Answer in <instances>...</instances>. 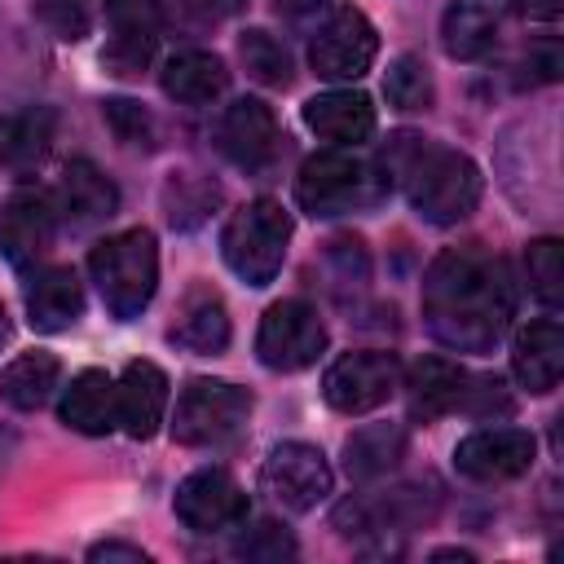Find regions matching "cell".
I'll use <instances>...</instances> for the list:
<instances>
[{"instance_id":"obj_8","label":"cell","mask_w":564,"mask_h":564,"mask_svg":"<svg viewBox=\"0 0 564 564\" xmlns=\"http://www.w3.org/2000/svg\"><path fill=\"white\" fill-rule=\"evenodd\" d=\"M401 388V361L383 348L344 352L322 375V397L339 414H370Z\"/></svg>"},{"instance_id":"obj_6","label":"cell","mask_w":564,"mask_h":564,"mask_svg":"<svg viewBox=\"0 0 564 564\" xmlns=\"http://www.w3.org/2000/svg\"><path fill=\"white\" fill-rule=\"evenodd\" d=\"M441 494L432 485H397L383 494H357L348 502H339L335 511V529L348 538H366V533H410L436 520Z\"/></svg>"},{"instance_id":"obj_3","label":"cell","mask_w":564,"mask_h":564,"mask_svg":"<svg viewBox=\"0 0 564 564\" xmlns=\"http://www.w3.org/2000/svg\"><path fill=\"white\" fill-rule=\"evenodd\" d=\"M88 273L101 291V304L119 322L141 317L145 304L154 300V286H159V242H154V234L137 225V229L101 238L88 256Z\"/></svg>"},{"instance_id":"obj_37","label":"cell","mask_w":564,"mask_h":564,"mask_svg":"<svg viewBox=\"0 0 564 564\" xmlns=\"http://www.w3.org/2000/svg\"><path fill=\"white\" fill-rule=\"evenodd\" d=\"M330 264H339V282H348V286H366V278H370V260H366L361 238H335Z\"/></svg>"},{"instance_id":"obj_11","label":"cell","mask_w":564,"mask_h":564,"mask_svg":"<svg viewBox=\"0 0 564 564\" xmlns=\"http://www.w3.org/2000/svg\"><path fill=\"white\" fill-rule=\"evenodd\" d=\"M260 485L286 511H313L330 494L335 471H330V463H326V454L317 445L282 441V445L269 449V458L260 467Z\"/></svg>"},{"instance_id":"obj_25","label":"cell","mask_w":564,"mask_h":564,"mask_svg":"<svg viewBox=\"0 0 564 564\" xmlns=\"http://www.w3.org/2000/svg\"><path fill=\"white\" fill-rule=\"evenodd\" d=\"M225 84H229V70L207 48H176L159 70V88L181 106H207L225 93Z\"/></svg>"},{"instance_id":"obj_16","label":"cell","mask_w":564,"mask_h":564,"mask_svg":"<svg viewBox=\"0 0 564 564\" xmlns=\"http://www.w3.org/2000/svg\"><path fill=\"white\" fill-rule=\"evenodd\" d=\"M278 119L260 97H238L216 123L220 154L242 172H264L278 159Z\"/></svg>"},{"instance_id":"obj_30","label":"cell","mask_w":564,"mask_h":564,"mask_svg":"<svg viewBox=\"0 0 564 564\" xmlns=\"http://www.w3.org/2000/svg\"><path fill=\"white\" fill-rule=\"evenodd\" d=\"M216 203H220L216 181H207V176H198V172H172L167 185H163V207H167V220H172L176 229L203 225Z\"/></svg>"},{"instance_id":"obj_20","label":"cell","mask_w":564,"mask_h":564,"mask_svg":"<svg viewBox=\"0 0 564 564\" xmlns=\"http://www.w3.org/2000/svg\"><path fill=\"white\" fill-rule=\"evenodd\" d=\"M511 375L533 397H542L560 383V375H564V330H560L555 317H538V322L520 326V335L511 344Z\"/></svg>"},{"instance_id":"obj_7","label":"cell","mask_w":564,"mask_h":564,"mask_svg":"<svg viewBox=\"0 0 564 564\" xmlns=\"http://www.w3.org/2000/svg\"><path fill=\"white\" fill-rule=\"evenodd\" d=\"M326 352V326L313 304L304 300H278L264 308L260 330H256V357L269 370H304Z\"/></svg>"},{"instance_id":"obj_10","label":"cell","mask_w":564,"mask_h":564,"mask_svg":"<svg viewBox=\"0 0 564 564\" xmlns=\"http://www.w3.org/2000/svg\"><path fill=\"white\" fill-rule=\"evenodd\" d=\"M375 53H379V31L352 4L335 9L308 44V62L322 79H361L375 66Z\"/></svg>"},{"instance_id":"obj_33","label":"cell","mask_w":564,"mask_h":564,"mask_svg":"<svg viewBox=\"0 0 564 564\" xmlns=\"http://www.w3.org/2000/svg\"><path fill=\"white\" fill-rule=\"evenodd\" d=\"M524 269H529V291H533L546 308H560V304H564V251H560V238H538V242H529Z\"/></svg>"},{"instance_id":"obj_29","label":"cell","mask_w":564,"mask_h":564,"mask_svg":"<svg viewBox=\"0 0 564 564\" xmlns=\"http://www.w3.org/2000/svg\"><path fill=\"white\" fill-rule=\"evenodd\" d=\"M57 375H62V361L53 352H40V348L22 352L0 370V401L22 410V414H31V410H40L48 401V392L57 388Z\"/></svg>"},{"instance_id":"obj_15","label":"cell","mask_w":564,"mask_h":564,"mask_svg":"<svg viewBox=\"0 0 564 564\" xmlns=\"http://www.w3.org/2000/svg\"><path fill=\"white\" fill-rule=\"evenodd\" d=\"M538 441L524 427H480L454 445V467L467 480H516L533 467Z\"/></svg>"},{"instance_id":"obj_34","label":"cell","mask_w":564,"mask_h":564,"mask_svg":"<svg viewBox=\"0 0 564 564\" xmlns=\"http://www.w3.org/2000/svg\"><path fill=\"white\" fill-rule=\"evenodd\" d=\"M31 9L40 18V26L62 44H79L93 31V18H97L93 0H35Z\"/></svg>"},{"instance_id":"obj_32","label":"cell","mask_w":564,"mask_h":564,"mask_svg":"<svg viewBox=\"0 0 564 564\" xmlns=\"http://www.w3.org/2000/svg\"><path fill=\"white\" fill-rule=\"evenodd\" d=\"M383 93H388V101H392L397 110H405V115L427 110L432 97H436L432 75H427V66H423V57H414V53H405V57H397V62L388 66V75H383Z\"/></svg>"},{"instance_id":"obj_36","label":"cell","mask_w":564,"mask_h":564,"mask_svg":"<svg viewBox=\"0 0 564 564\" xmlns=\"http://www.w3.org/2000/svg\"><path fill=\"white\" fill-rule=\"evenodd\" d=\"M234 555H238V560H264V564L291 560V555H295V538H291L278 520H260L256 529H247V533L234 542Z\"/></svg>"},{"instance_id":"obj_9","label":"cell","mask_w":564,"mask_h":564,"mask_svg":"<svg viewBox=\"0 0 564 564\" xmlns=\"http://www.w3.org/2000/svg\"><path fill=\"white\" fill-rule=\"evenodd\" d=\"M366 185H370V172L361 159H352L348 150H322L304 159L295 176V203L313 220H330V216L352 212L366 198Z\"/></svg>"},{"instance_id":"obj_4","label":"cell","mask_w":564,"mask_h":564,"mask_svg":"<svg viewBox=\"0 0 564 564\" xmlns=\"http://www.w3.org/2000/svg\"><path fill=\"white\" fill-rule=\"evenodd\" d=\"M286 242H291V216L282 212V203L256 198L229 216L220 234V256L247 286H269L286 260Z\"/></svg>"},{"instance_id":"obj_38","label":"cell","mask_w":564,"mask_h":564,"mask_svg":"<svg viewBox=\"0 0 564 564\" xmlns=\"http://www.w3.org/2000/svg\"><path fill=\"white\" fill-rule=\"evenodd\" d=\"M88 560H93V564H110V560H123V564H150V555H145L141 546H132V542H97V546L88 551Z\"/></svg>"},{"instance_id":"obj_22","label":"cell","mask_w":564,"mask_h":564,"mask_svg":"<svg viewBox=\"0 0 564 564\" xmlns=\"http://www.w3.org/2000/svg\"><path fill=\"white\" fill-rule=\"evenodd\" d=\"M84 313V286L79 273L70 264H48L35 269L26 282V322L44 335H57L66 326H75Z\"/></svg>"},{"instance_id":"obj_12","label":"cell","mask_w":564,"mask_h":564,"mask_svg":"<svg viewBox=\"0 0 564 564\" xmlns=\"http://www.w3.org/2000/svg\"><path fill=\"white\" fill-rule=\"evenodd\" d=\"M106 26L110 40L101 48V66L119 79H137L163 40V13L159 0H106Z\"/></svg>"},{"instance_id":"obj_21","label":"cell","mask_w":564,"mask_h":564,"mask_svg":"<svg viewBox=\"0 0 564 564\" xmlns=\"http://www.w3.org/2000/svg\"><path fill=\"white\" fill-rule=\"evenodd\" d=\"M304 123L330 145H361L375 137V101L361 88H330L304 101Z\"/></svg>"},{"instance_id":"obj_5","label":"cell","mask_w":564,"mask_h":564,"mask_svg":"<svg viewBox=\"0 0 564 564\" xmlns=\"http://www.w3.org/2000/svg\"><path fill=\"white\" fill-rule=\"evenodd\" d=\"M251 414V392L229 379H189L172 410V436L181 445H216L234 436Z\"/></svg>"},{"instance_id":"obj_35","label":"cell","mask_w":564,"mask_h":564,"mask_svg":"<svg viewBox=\"0 0 564 564\" xmlns=\"http://www.w3.org/2000/svg\"><path fill=\"white\" fill-rule=\"evenodd\" d=\"M101 115H106V123L115 128V137L128 145V150H154L159 141V132H154V119H150V110H141L137 101H123V97H110V101H101Z\"/></svg>"},{"instance_id":"obj_39","label":"cell","mask_w":564,"mask_h":564,"mask_svg":"<svg viewBox=\"0 0 564 564\" xmlns=\"http://www.w3.org/2000/svg\"><path fill=\"white\" fill-rule=\"evenodd\" d=\"M516 4H520V13L533 18V22H555L560 9H564V0H516Z\"/></svg>"},{"instance_id":"obj_2","label":"cell","mask_w":564,"mask_h":564,"mask_svg":"<svg viewBox=\"0 0 564 564\" xmlns=\"http://www.w3.org/2000/svg\"><path fill=\"white\" fill-rule=\"evenodd\" d=\"M383 181H397L410 198V207L427 225H458L480 203V167L449 145H436L414 132H397L383 150Z\"/></svg>"},{"instance_id":"obj_17","label":"cell","mask_w":564,"mask_h":564,"mask_svg":"<svg viewBox=\"0 0 564 564\" xmlns=\"http://www.w3.org/2000/svg\"><path fill=\"white\" fill-rule=\"evenodd\" d=\"M53 207H57V225L93 229V225H106L119 212V189L97 163L70 159L62 167L57 189H53Z\"/></svg>"},{"instance_id":"obj_14","label":"cell","mask_w":564,"mask_h":564,"mask_svg":"<svg viewBox=\"0 0 564 564\" xmlns=\"http://www.w3.org/2000/svg\"><path fill=\"white\" fill-rule=\"evenodd\" d=\"M57 238V207L44 189H18L0 207V256L18 269H31L44 260V251Z\"/></svg>"},{"instance_id":"obj_26","label":"cell","mask_w":564,"mask_h":564,"mask_svg":"<svg viewBox=\"0 0 564 564\" xmlns=\"http://www.w3.org/2000/svg\"><path fill=\"white\" fill-rule=\"evenodd\" d=\"M57 419L70 427V432H84V436H106L119 414H115V379L106 370H79L62 401H57Z\"/></svg>"},{"instance_id":"obj_41","label":"cell","mask_w":564,"mask_h":564,"mask_svg":"<svg viewBox=\"0 0 564 564\" xmlns=\"http://www.w3.org/2000/svg\"><path fill=\"white\" fill-rule=\"evenodd\" d=\"M9 335H13V322H9V313H4V304H0V348L9 344Z\"/></svg>"},{"instance_id":"obj_31","label":"cell","mask_w":564,"mask_h":564,"mask_svg":"<svg viewBox=\"0 0 564 564\" xmlns=\"http://www.w3.org/2000/svg\"><path fill=\"white\" fill-rule=\"evenodd\" d=\"M238 53H242L247 75H251L256 84H264V88H286V84L295 79V70H291V53H286L269 31H260V26L242 31Z\"/></svg>"},{"instance_id":"obj_40","label":"cell","mask_w":564,"mask_h":564,"mask_svg":"<svg viewBox=\"0 0 564 564\" xmlns=\"http://www.w3.org/2000/svg\"><path fill=\"white\" fill-rule=\"evenodd\" d=\"M278 4V13H286V18H308V13H317L326 0H273Z\"/></svg>"},{"instance_id":"obj_28","label":"cell","mask_w":564,"mask_h":564,"mask_svg":"<svg viewBox=\"0 0 564 564\" xmlns=\"http://www.w3.org/2000/svg\"><path fill=\"white\" fill-rule=\"evenodd\" d=\"M405 445H410V436L401 423H366L344 441V467L352 480L388 476L405 458Z\"/></svg>"},{"instance_id":"obj_19","label":"cell","mask_w":564,"mask_h":564,"mask_svg":"<svg viewBox=\"0 0 564 564\" xmlns=\"http://www.w3.org/2000/svg\"><path fill=\"white\" fill-rule=\"evenodd\" d=\"M471 375L449 357H419L405 375V405L414 423H432L458 405H467Z\"/></svg>"},{"instance_id":"obj_13","label":"cell","mask_w":564,"mask_h":564,"mask_svg":"<svg viewBox=\"0 0 564 564\" xmlns=\"http://www.w3.org/2000/svg\"><path fill=\"white\" fill-rule=\"evenodd\" d=\"M172 507H176V520H181L185 529H194V533L238 529V524L247 520V511H251L242 485H238L229 471H220V467H198V471H189V476L176 485Z\"/></svg>"},{"instance_id":"obj_18","label":"cell","mask_w":564,"mask_h":564,"mask_svg":"<svg viewBox=\"0 0 564 564\" xmlns=\"http://www.w3.org/2000/svg\"><path fill=\"white\" fill-rule=\"evenodd\" d=\"M115 414L132 441H150L167 414V375L154 361H128L115 383Z\"/></svg>"},{"instance_id":"obj_23","label":"cell","mask_w":564,"mask_h":564,"mask_svg":"<svg viewBox=\"0 0 564 564\" xmlns=\"http://www.w3.org/2000/svg\"><path fill=\"white\" fill-rule=\"evenodd\" d=\"M53 141H57V115L48 106L0 115V167L4 172H13V176L40 172Z\"/></svg>"},{"instance_id":"obj_1","label":"cell","mask_w":564,"mask_h":564,"mask_svg":"<svg viewBox=\"0 0 564 564\" xmlns=\"http://www.w3.org/2000/svg\"><path fill=\"white\" fill-rule=\"evenodd\" d=\"M516 317L511 264L480 247H449L423 273V322L454 352H494Z\"/></svg>"},{"instance_id":"obj_24","label":"cell","mask_w":564,"mask_h":564,"mask_svg":"<svg viewBox=\"0 0 564 564\" xmlns=\"http://www.w3.org/2000/svg\"><path fill=\"white\" fill-rule=\"evenodd\" d=\"M498 0H449L441 13V44L454 62H480L498 40Z\"/></svg>"},{"instance_id":"obj_27","label":"cell","mask_w":564,"mask_h":564,"mask_svg":"<svg viewBox=\"0 0 564 564\" xmlns=\"http://www.w3.org/2000/svg\"><path fill=\"white\" fill-rule=\"evenodd\" d=\"M167 339H172L176 348L194 352V357H216V352H225V348H229V313H225L220 295L207 291V286H194V291L185 295L181 317H176V326L167 330Z\"/></svg>"}]
</instances>
